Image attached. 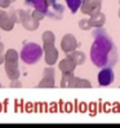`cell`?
Wrapping results in <instances>:
<instances>
[{
    "mask_svg": "<svg viewBox=\"0 0 120 128\" xmlns=\"http://www.w3.org/2000/svg\"><path fill=\"white\" fill-rule=\"evenodd\" d=\"M94 42L91 48V60L97 67H112L118 61V50L111 38L100 27L93 32Z\"/></svg>",
    "mask_w": 120,
    "mask_h": 128,
    "instance_id": "1",
    "label": "cell"
},
{
    "mask_svg": "<svg viewBox=\"0 0 120 128\" xmlns=\"http://www.w3.org/2000/svg\"><path fill=\"white\" fill-rule=\"evenodd\" d=\"M43 47H40L36 43H26L23 44V48L21 50V60L26 65H34L39 62V60L43 56Z\"/></svg>",
    "mask_w": 120,
    "mask_h": 128,
    "instance_id": "2",
    "label": "cell"
},
{
    "mask_svg": "<svg viewBox=\"0 0 120 128\" xmlns=\"http://www.w3.org/2000/svg\"><path fill=\"white\" fill-rule=\"evenodd\" d=\"M40 21L36 20L30 12L21 9V25L23 26L27 31H34L39 27Z\"/></svg>",
    "mask_w": 120,
    "mask_h": 128,
    "instance_id": "3",
    "label": "cell"
},
{
    "mask_svg": "<svg viewBox=\"0 0 120 128\" xmlns=\"http://www.w3.org/2000/svg\"><path fill=\"white\" fill-rule=\"evenodd\" d=\"M102 0H83V4L80 6V10L87 16H94L101 12Z\"/></svg>",
    "mask_w": 120,
    "mask_h": 128,
    "instance_id": "4",
    "label": "cell"
},
{
    "mask_svg": "<svg viewBox=\"0 0 120 128\" xmlns=\"http://www.w3.org/2000/svg\"><path fill=\"white\" fill-rule=\"evenodd\" d=\"M79 43L76 40V38H75L72 34H66L62 36V40H61V49L65 52V53H70V52L75 50L78 48Z\"/></svg>",
    "mask_w": 120,
    "mask_h": 128,
    "instance_id": "5",
    "label": "cell"
},
{
    "mask_svg": "<svg viewBox=\"0 0 120 128\" xmlns=\"http://www.w3.org/2000/svg\"><path fill=\"white\" fill-rule=\"evenodd\" d=\"M97 79H98V84L101 87H107L114 82V71L111 67H103L97 75Z\"/></svg>",
    "mask_w": 120,
    "mask_h": 128,
    "instance_id": "6",
    "label": "cell"
},
{
    "mask_svg": "<svg viewBox=\"0 0 120 128\" xmlns=\"http://www.w3.org/2000/svg\"><path fill=\"white\" fill-rule=\"evenodd\" d=\"M5 72L6 76L10 80H16L19 78V70H18V64L17 62H5Z\"/></svg>",
    "mask_w": 120,
    "mask_h": 128,
    "instance_id": "7",
    "label": "cell"
},
{
    "mask_svg": "<svg viewBox=\"0 0 120 128\" xmlns=\"http://www.w3.org/2000/svg\"><path fill=\"white\" fill-rule=\"evenodd\" d=\"M26 5L32 6L34 9H39L44 13H47L49 9V2L48 0H25Z\"/></svg>",
    "mask_w": 120,
    "mask_h": 128,
    "instance_id": "8",
    "label": "cell"
},
{
    "mask_svg": "<svg viewBox=\"0 0 120 128\" xmlns=\"http://www.w3.org/2000/svg\"><path fill=\"white\" fill-rule=\"evenodd\" d=\"M41 39H43V49L47 50V49H50L54 47V40H56V36L54 34L47 30V31H44L43 35H41Z\"/></svg>",
    "mask_w": 120,
    "mask_h": 128,
    "instance_id": "9",
    "label": "cell"
},
{
    "mask_svg": "<svg viewBox=\"0 0 120 128\" xmlns=\"http://www.w3.org/2000/svg\"><path fill=\"white\" fill-rule=\"evenodd\" d=\"M76 64H75L71 58L69 57H66L63 60H61L58 64V69L61 70L62 72H74V70L76 69Z\"/></svg>",
    "mask_w": 120,
    "mask_h": 128,
    "instance_id": "10",
    "label": "cell"
},
{
    "mask_svg": "<svg viewBox=\"0 0 120 128\" xmlns=\"http://www.w3.org/2000/svg\"><path fill=\"white\" fill-rule=\"evenodd\" d=\"M89 22H91L92 27L100 28L106 24V16H105L102 12H100V13L94 14V16H89Z\"/></svg>",
    "mask_w": 120,
    "mask_h": 128,
    "instance_id": "11",
    "label": "cell"
},
{
    "mask_svg": "<svg viewBox=\"0 0 120 128\" xmlns=\"http://www.w3.org/2000/svg\"><path fill=\"white\" fill-rule=\"evenodd\" d=\"M92 83L89 82L88 79L84 78H79V76H72L71 83H70V88H91Z\"/></svg>",
    "mask_w": 120,
    "mask_h": 128,
    "instance_id": "12",
    "label": "cell"
},
{
    "mask_svg": "<svg viewBox=\"0 0 120 128\" xmlns=\"http://www.w3.org/2000/svg\"><path fill=\"white\" fill-rule=\"evenodd\" d=\"M44 53H45V62H47L49 66H53V65L57 62L59 53H58V49H57L56 47L44 50Z\"/></svg>",
    "mask_w": 120,
    "mask_h": 128,
    "instance_id": "13",
    "label": "cell"
},
{
    "mask_svg": "<svg viewBox=\"0 0 120 128\" xmlns=\"http://www.w3.org/2000/svg\"><path fill=\"white\" fill-rule=\"evenodd\" d=\"M62 13H63V6L61 4H53L49 6V9L47 12V16H49L50 18H56V20H59L62 17Z\"/></svg>",
    "mask_w": 120,
    "mask_h": 128,
    "instance_id": "14",
    "label": "cell"
},
{
    "mask_svg": "<svg viewBox=\"0 0 120 128\" xmlns=\"http://www.w3.org/2000/svg\"><path fill=\"white\" fill-rule=\"evenodd\" d=\"M66 57H69V58H71L72 60V61L75 62V64H76L78 66L79 65H83L84 62H85V54L83 53V52H81V50H76V49H75V50H72V52H70V53H67V56Z\"/></svg>",
    "mask_w": 120,
    "mask_h": 128,
    "instance_id": "15",
    "label": "cell"
},
{
    "mask_svg": "<svg viewBox=\"0 0 120 128\" xmlns=\"http://www.w3.org/2000/svg\"><path fill=\"white\" fill-rule=\"evenodd\" d=\"M14 25H16V22L13 21V18L10 17L9 13H8V16H5L0 21V28L4 30V31H10V30H13Z\"/></svg>",
    "mask_w": 120,
    "mask_h": 128,
    "instance_id": "16",
    "label": "cell"
},
{
    "mask_svg": "<svg viewBox=\"0 0 120 128\" xmlns=\"http://www.w3.org/2000/svg\"><path fill=\"white\" fill-rule=\"evenodd\" d=\"M4 57H5V62H17V64H18V58H19L21 56L17 53L16 49L10 48V49H8V50L5 52Z\"/></svg>",
    "mask_w": 120,
    "mask_h": 128,
    "instance_id": "17",
    "label": "cell"
},
{
    "mask_svg": "<svg viewBox=\"0 0 120 128\" xmlns=\"http://www.w3.org/2000/svg\"><path fill=\"white\" fill-rule=\"evenodd\" d=\"M81 4H83V0H66L67 8L71 10L72 14H75V13H76V12L80 9Z\"/></svg>",
    "mask_w": 120,
    "mask_h": 128,
    "instance_id": "18",
    "label": "cell"
},
{
    "mask_svg": "<svg viewBox=\"0 0 120 128\" xmlns=\"http://www.w3.org/2000/svg\"><path fill=\"white\" fill-rule=\"evenodd\" d=\"M54 86H56L54 78H48V76H43L40 83L37 84L39 88H54Z\"/></svg>",
    "mask_w": 120,
    "mask_h": 128,
    "instance_id": "19",
    "label": "cell"
},
{
    "mask_svg": "<svg viewBox=\"0 0 120 128\" xmlns=\"http://www.w3.org/2000/svg\"><path fill=\"white\" fill-rule=\"evenodd\" d=\"M74 76V72H62V78H61V86L62 88H70V83Z\"/></svg>",
    "mask_w": 120,
    "mask_h": 128,
    "instance_id": "20",
    "label": "cell"
},
{
    "mask_svg": "<svg viewBox=\"0 0 120 128\" xmlns=\"http://www.w3.org/2000/svg\"><path fill=\"white\" fill-rule=\"evenodd\" d=\"M79 27L81 30H84V31H88V30H91L92 26H91V22H89V18H83V20H80L79 21Z\"/></svg>",
    "mask_w": 120,
    "mask_h": 128,
    "instance_id": "21",
    "label": "cell"
},
{
    "mask_svg": "<svg viewBox=\"0 0 120 128\" xmlns=\"http://www.w3.org/2000/svg\"><path fill=\"white\" fill-rule=\"evenodd\" d=\"M31 14H32L36 20H39V21L44 20V17L47 16V13H44V12H41V10H39V9H34V10L31 12Z\"/></svg>",
    "mask_w": 120,
    "mask_h": 128,
    "instance_id": "22",
    "label": "cell"
},
{
    "mask_svg": "<svg viewBox=\"0 0 120 128\" xmlns=\"http://www.w3.org/2000/svg\"><path fill=\"white\" fill-rule=\"evenodd\" d=\"M43 76H48V78H54V69L53 67H45L43 70Z\"/></svg>",
    "mask_w": 120,
    "mask_h": 128,
    "instance_id": "23",
    "label": "cell"
},
{
    "mask_svg": "<svg viewBox=\"0 0 120 128\" xmlns=\"http://www.w3.org/2000/svg\"><path fill=\"white\" fill-rule=\"evenodd\" d=\"M10 0H0V8L1 9H6V8H9V5H10Z\"/></svg>",
    "mask_w": 120,
    "mask_h": 128,
    "instance_id": "24",
    "label": "cell"
},
{
    "mask_svg": "<svg viewBox=\"0 0 120 128\" xmlns=\"http://www.w3.org/2000/svg\"><path fill=\"white\" fill-rule=\"evenodd\" d=\"M9 87H10V88H21V87H22V83L18 82V79H16V80H10Z\"/></svg>",
    "mask_w": 120,
    "mask_h": 128,
    "instance_id": "25",
    "label": "cell"
},
{
    "mask_svg": "<svg viewBox=\"0 0 120 128\" xmlns=\"http://www.w3.org/2000/svg\"><path fill=\"white\" fill-rule=\"evenodd\" d=\"M5 16H8V13H6L5 10H3V9H0V21H1Z\"/></svg>",
    "mask_w": 120,
    "mask_h": 128,
    "instance_id": "26",
    "label": "cell"
},
{
    "mask_svg": "<svg viewBox=\"0 0 120 128\" xmlns=\"http://www.w3.org/2000/svg\"><path fill=\"white\" fill-rule=\"evenodd\" d=\"M1 54H4V44L0 42V56Z\"/></svg>",
    "mask_w": 120,
    "mask_h": 128,
    "instance_id": "27",
    "label": "cell"
},
{
    "mask_svg": "<svg viewBox=\"0 0 120 128\" xmlns=\"http://www.w3.org/2000/svg\"><path fill=\"white\" fill-rule=\"evenodd\" d=\"M1 64H5V57H4V54L0 56V65H1Z\"/></svg>",
    "mask_w": 120,
    "mask_h": 128,
    "instance_id": "28",
    "label": "cell"
},
{
    "mask_svg": "<svg viewBox=\"0 0 120 128\" xmlns=\"http://www.w3.org/2000/svg\"><path fill=\"white\" fill-rule=\"evenodd\" d=\"M118 16H119V18H120V8H119V12H118Z\"/></svg>",
    "mask_w": 120,
    "mask_h": 128,
    "instance_id": "29",
    "label": "cell"
},
{
    "mask_svg": "<svg viewBox=\"0 0 120 128\" xmlns=\"http://www.w3.org/2000/svg\"><path fill=\"white\" fill-rule=\"evenodd\" d=\"M10 2H12V3H14V2H16V0H10Z\"/></svg>",
    "mask_w": 120,
    "mask_h": 128,
    "instance_id": "30",
    "label": "cell"
},
{
    "mask_svg": "<svg viewBox=\"0 0 120 128\" xmlns=\"http://www.w3.org/2000/svg\"><path fill=\"white\" fill-rule=\"evenodd\" d=\"M1 87H3V84H1V83H0V88H1Z\"/></svg>",
    "mask_w": 120,
    "mask_h": 128,
    "instance_id": "31",
    "label": "cell"
},
{
    "mask_svg": "<svg viewBox=\"0 0 120 128\" xmlns=\"http://www.w3.org/2000/svg\"><path fill=\"white\" fill-rule=\"evenodd\" d=\"M119 4H120V0H119Z\"/></svg>",
    "mask_w": 120,
    "mask_h": 128,
    "instance_id": "32",
    "label": "cell"
}]
</instances>
